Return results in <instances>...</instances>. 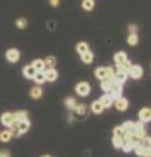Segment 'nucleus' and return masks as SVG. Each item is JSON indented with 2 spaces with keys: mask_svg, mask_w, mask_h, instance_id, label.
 <instances>
[{
  "mask_svg": "<svg viewBox=\"0 0 151 157\" xmlns=\"http://www.w3.org/2000/svg\"><path fill=\"white\" fill-rule=\"evenodd\" d=\"M43 157H50V156H43Z\"/></svg>",
  "mask_w": 151,
  "mask_h": 157,
  "instance_id": "nucleus-40",
  "label": "nucleus"
},
{
  "mask_svg": "<svg viewBox=\"0 0 151 157\" xmlns=\"http://www.w3.org/2000/svg\"><path fill=\"white\" fill-rule=\"evenodd\" d=\"M33 80H34L37 84H43V82L46 81V77H45V72H37L36 76L33 77Z\"/></svg>",
  "mask_w": 151,
  "mask_h": 157,
  "instance_id": "nucleus-27",
  "label": "nucleus"
},
{
  "mask_svg": "<svg viewBox=\"0 0 151 157\" xmlns=\"http://www.w3.org/2000/svg\"><path fill=\"white\" fill-rule=\"evenodd\" d=\"M147 134V131H146V127L143 124V122H137V123H134V136H137L138 139H142V137L146 136Z\"/></svg>",
  "mask_w": 151,
  "mask_h": 157,
  "instance_id": "nucleus-2",
  "label": "nucleus"
},
{
  "mask_svg": "<svg viewBox=\"0 0 151 157\" xmlns=\"http://www.w3.org/2000/svg\"><path fill=\"white\" fill-rule=\"evenodd\" d=\"M122 127V130H124V134H129V135H134V123L133 122H125V123L121 126Z\"/></svg>",
  "mask_w": 151,
  "mask_h": 157,
  "instance_id": "nucleus-15",
  "label": "nucleus"
},
{
  "mask_svg": "<svg viewBox=\"0 0 151 157\" xmlns=\"http://www.w3.org/2000/svg\"><path fill=\"white\" fill-rule=\"evenodd\" d=\"M43 72H45L46 81H50V82H53V81H55L57 78H58V72H57L55 68H49L47 71H43Z\"/></svg>",
  "mask_w": 151,
  "mask_h": 157,
  "instance_id": "nucleus-8",
  "label": "nucleus"
},
{
  "mask_svg": "<svg viewBox=\"0 0 151 157\" xmlns=\"http://www.w3.org/2000/svg\"><path fill=\"white\" fill-rule=\"evenodd\" d=\"M0 121H2V123L6 127H11L12 124L16 123L13 113H4V114L2 115V118H0Z\"/></svg>",
  "mask_w": 151,
  "mask_h": 157,
  "instance_id": "nucleus-3",
  "label": "nucleus"
},
{
  "mask_svg": "<svg viewBox=\"0 0 151 157\" xmlns=\"http://www.w3.org/2000/svg\"><path fill=\"white\" fill-rule=\"evenodd\" d=\"M81 7H83V9H85V11H92L95 7V0H83Z\"/></svg>",
  "mask_w": 151,
  "mask_h": 157,
  "instance_id": "nucleus-26",
  "label": "nucleus"
},
{
  "mask_svg": "<svg viewBox=\"0 0 151 157\" xmlns=\"http://www.w3.org/2000/svg\"><path fill=\"white\" fill-rule=\"evenodd\" d=\"M0 157H11V153H9V151L3 149L0 151Z\"/></svg>",
  "mask_w": 151,
  "mask_h": 157,
  "instance_id": "nucleus-36",
  "label": "nucleus"
},
{
  "mask_svg": "<svg viewBox=\"0 0 151 157\" xmlns=\"http://www.w3.org/2000/svg\"><path fill=\"white\" fill-rule=\"evenodd\" d=\"M26 25H28V21L25 18H17L16 20V26L18 28V29H25L26 28Z\"/></svg>",
  "mask_w": 151,
  "mask_h": 157,
  "instance_id": "nucleus-32",
  "label": "nucleus"
},
{
  "mask_svg": "<svg viewBox=\"0 0 151 157\" xmlns=\"http://www.w3.org/2000/svg\"><path fill=\"white\" fill-rule=\"evenodd\" d=\"M32 66L34 67V70L37 72H43V71H45V68H46L45 63H43V60H41V59H36V60H33Z\"/></svg>",
  "mask_w": 151,
  "mask_h": 157,
  "instance_id": "nucleus-18",
  "label": "nucleus"
},
{
  "mask_svg": "<svg viewBox=\"0 0 151 157\" xmlns=\"http://www.w3.org/2000/svg\"><path fill=\"white\" fill-rule=\"evenodd\" d=\"M99 101H100V104L103 105L104 109H105V107H110L112 105H113V98H112L110 94H104Z\"/></svg>",
  "mask_w": 151,
  "mask_h": 157,
  "instance_id": "nucleus-13",
  "label": "nucleus"
},
{
  "mask_svg": "<svg viewBox=\"0 0 151 157\" xmlns=\"http://www.w3.org/2000/svg\"><path fill=\"white\" fill-rule=\"evenodd\" d=\"M6 56L11 63H16V62H18V59H20V51L16 50V48H9L6 54Z\"/></svg>",
  "mask_w": 151,
  "mask_h": 157,
  "instance_id": "nucleus-5",
  "label": "nucleus"
},
{
  "mask_svg": "<svg viewBox=\"0 0 151 157\" xmlns=\"http://www.w3.org/2000/svg\"><path fill=\"white\" fill-rule=\"evenodd\" d=\"M128 75H130L133 78H141V77H142V75H143V70H142V67H141V66L134 64V66H131L129 68Z\"/></svg>",
  "mask_w": 151,
  "mask_h": 157,
  "instance_id": "nucleus-4",
  "label": "nucleus"
},
{
  "mask_svg": "<svg viewBox=\"0 0 151 157\" xmlns=\"http://www.w3.org/2000/svg\"><path fill=\"white\" fill-rule=\"evenodd\" d=\"M91 110L93 111L95 114H101L104 110V107L100 104V101H95V102H92V105H91Z\"/></svg>",
  "mask_w": 151,
  "mask_h": 157,
  "instance_id": "nucleus-19",
  "label": "nucleus"
},
{
  "mask_svg": "<svg viewBox=\"0 0 151 157\" xmlns=\"http://www.w3.org/2000/svg\"><path fill=\"white\" fill-rule=\"evenodd\" d=\"M95 76L99 78L100 81L103 80V78H105L106 77V67H99V68H96Z\"/></svg>",
  "mask_w": 151,
  "mask_h": 157,
  "instance_id": "nucleus-20",
  "label": "nucleus"
},
{
  "mask_svg": "<svg viewBox=\"0 0 151 157\" xmlns=\"http://www.w3.org/2000/svg\"><path fill=\"white\" fill-rule=\"evenodd\" d=\"M150 114H151V109H150Z\"/></svg>",
  "mask_w": 151,
  "mask_h": 157,
  "instance_id": "nucleus-41",
  "label": "nucleus"
},
{
  "mask_svg": "<svg viewBox=\"0 0 151 157\" xmlns=\"http://www.w3.org/2000/svg\"><path fill=\"white\" fill-rule=\"evenodd\" d=\"M128 80V73H122V72H116L114 77H113V82L118 85H122Z\"/></svg>",
  "mask_w": 151,
  "mask_h": 157,
  "instance_id": "nucleus-7",
  "label": "nucleus"
},
{
  "mask_svg": "<svg viewBox=\"0 0 151 157\" xmlns=\"http://www.w3.org/2000/svg\"><path fill=\"white\" fill-rule=\"evenodd\" d=\"M30 96L32 98H34V100H38L41 96H42V88L40 86H34V88H32V90H30Z\"/></svg>",
  "mask_w": 151,
  "mask_h": 157,
  "instance_id": "nucleus-25",
  "label": "nucleus"
},
{
  "mask_svg": "<svg viewBox=\"0 0 151 157\" xmlns=\"http://www.w3.org/2000/svg\"><path fill=\"white\" fill-rule=\"evenodd\" d=\"M128 106H129V101L126 100V98L121 97V98H118V100H116V109L117 110L125 111L126 109H128Z\"/></svg>",
  "mask_w": 151,
  "mask_h": 157,
  "instance_id": "nucleus-9",
  "label": "nucleus"
},
{
  "mask_svg": "<svg viewBox=\"0 0 151 157\" xmlns=\"http://www.w3.org/2000/svg\"><path fill=\"white\" fill-rule=\"evenodd\" d=\"M16 124H17V127H18V130H20L21 134L26 132L29 128H30V122L28 121V118H26V119L20 121V122H16Z\"/></svg>",
  "mask_w": 151,
  "mask_h": 157,
  "instance_id": "nucleus-12",
  "label": "nucleus"
},
{
  "mask_svg": "<svg viewBox=\"0 0 151 157\" xmlns=\"http://www.w3.org/2000/svg\"><path fill=\"white\" fill-rule=\"evenodd\" d=\"M13 115H14V121L16 122H20L22 119H26L28 118V113L26 111H24V110H18L16 113H13Z\"/></svg>",
  "mask_w": 151,
  "mask_h": 157,
  "instance_id": "nucleus-23",
  "label": "nucleus"
},
{
  "mask_svg": "<svg viewBox=\"0 0 151 157\" xmlns=\"http://www.w3.org/2000/svg\"><path fill=\"white\" fill-rule=\"evenodd\" d=\"M126 60H128V55H126V52H124V51H120L114 55L116 64H122V63H125Z\"/></svg>",
  "mask_w": 151,
  "mask_h": 157,
  "instance_id": "nucleus-16",
  "label": "nucleus"
},
{
  "mask_svg": "<svg viewBox=\"0 0 151 157\" xmlns=\"http://www.w3.org/2000/svg\"><path fill=\"white\" fill-rule=\"evenodd\" d=\"M149 157H151V147L149 148Z\"/></svg>",
  "mask_w": 151,
  "mask_h": 157,
  "instance_id": "nucleus-39",
  "label": "nucleus"
},
{
  "mask_svg": "<svg viewBox=\"0 0 151 157\" xmlns=\"http://www.w3.org/2000/svg\"><path fill=\"white\" fill-rule=\"evenodd\" d=\"M36 73H37V71L34 70V67H33L32 64L30 66H25L22 68V75L25 76L26 78H33L36 76Z\"/></svg>",
  "mask_w": 151,
  "mask_h": 157,
  "instance_id": "nucleus-10",
  "label": "nucleus"
},
{
  "mask_svg": "<svg viewBox=\"0 0 151 157\" xmlns=\"http://www.w3.org/2000/svg\"><path fill=\"white\" fill-rule=\"evenodd\" d=\"M109 94L112 96L113 100H118V98H121L122 97V85H118V84H114L113 82V86H112Z\"/></svg>",
  "mask_w": 151,
  "mask_h": 157,
  "instance_id": "nucleus-6",
  "label": "nucleus"
},
{
  "mask_svg": "<svg viewBox=\"0 0 151 157\" xmlns=\"http://www.w3.org/2000/svg\"><path fill=\"white\" fill-rule=\"evenodd\" d=\"M65 105H66L67 107H69V110H74V109H75V106H76L77 104H76L75 98L70 97V98H66V101H65Z\"/></svg>",
  "mask_w": 151,
  "mask_h": 157,
  "instance_id": "nucleus-30",
  "label": "nucleus"
},
{
  "mask_svg": "<svg viewBox=\"0 0 151 157\" xmlns=\"http://www.w3.org/2000/svg\"><path fill=\"white\" fill-rule=\"evenodd\" d=\"M81 60L85 63V64H91L93 62V54H92L89 50L85 51L84 54H81Z\"/></svg>",
  "mask_w": 151,
  "mask_h": 157,
  "instance_id": "nucleus-22",
  "label": "nucleus"
},
{
  "mask_svg": "<svg viewBox=\"0 0 151 157\" xmlns=\"http://www.w3.org/2000/svg\"><path fill=\"white\" fill-rule=\"evenodd\" d=\"M50 4L53 7H57L58 4H59V0H50Z\"/></svg>",
  "mask_w": 151,
  "mask_h": 157,
  "instance_id": "nucleus-38",
  "label": "nucleus"
},
{
  "mask_svg": "<svg viewBox=\"0 0 151 157\" xmlns=\"http://www.w3.org/2000/svg\"><path fill=\"white\" fill-rule=\"evenodd\" d=\"M129 33L130 34H137V26H135V25H130L129 26Z\"/></svg>",
  "mask_w": 151,
  "mask_h": 157,
  "instance_id": "nucleus-37",
  "label": "nucleus"
},
{
  "mask_svg": "<svg viewBox=\"0 0 151 157\" xmlns=\"http://www.w3.org/2000/svg\"><path fill=\"white\" fill-rule=\"evenodd\" d=\"M75 90H76V93H77L79 96H81V97H87V96L89 94V92H91V86H89L88 82L81 81V82H79V84H76Z\"/></svg>",
  "mask_w": 151,
  "mask_h": 157,
  "instance_id": "nucleus-1",
  "label": "nucleus"
},
{
  "mask_svg": "<svg viewBox=\"0 0 151 157\" xmlns=\"http://www.w3.org/2000/svg\"><path fill=\"white\" fill-rule=\"evenodd\" d=\"M139 144L143 145V147H147V148H150V147H151V137H150V136L142 137V139L139 140Z\"/></svg>",
  "mask_w": 151,
  "mask_h": 157,
  "instance_id": "nucleus-33",
  "label": "nucleus"
},
{
  "mask_svg": "<svg viewBox=\"0 0 151 157\" xmlns=\"http://www.w3.org/2000/svg\"><path fill=\"white\" fill-rule=\"evenodd\" d=\"M11 137H12V134L9 130H4L0 132V141H2V143H8V141L11 140Z\"/></svg>",
  "mask_w": 151,
  "mask_h": 157,
  "instance_id": "nucleus-21",
  "label": "nucleus"
},
{
  "mask_svg": "<svg viewBox=\"0 0 151 157\" xmlns=\"http://www.w3.org/2000/svg\"><path fill=\"white\" fill-rule=\"evenodd\" d=\"M43 63H45V66H47V68H54L57 64V59L54 56H47L43 60Z\"/></svg>",
  "mask_w": 151,
  "mask_h": 157,
  "instance_id": "nucleus-28",
  "label": "nucleus"
},
{
  "mask_svg": "<svg viewBox=\"0 0 151 157\" xmlns=\"http://www.w3.org/2000/svg\"><path fill=\"white\" fill-rule=\"evenodd\" d=\"M124 143H125V140H124V137H120V136H113V145H114V148L117 149H121L124 147Z\"/></svg>",
  "mask_w": 151,
  "mask_h": 157,
  "instance_id": "nucleus-24",
  "label": "nucleus"
},
{
  "mask_svg": "<svg viewBox=\"0 0 151 157\" xmlns=\"http://www.w3.org/2000/svg\"><path fill=\"white\" fill-rule=\"evenodd\" d=\"M128 43L130 46H135V45H137V43H138V36H137V34H129Z\"/></svg>",
  "mask_w": 151,
  "mask_h": 157,
  "instance_id": "nucleus-31",
  "label": "nucleus"
},
{
  "mask_svg": "<svg viewBox=\"0 0 151 157\" xmlns=\"http://www.w3.org/2000/svg\"><path fill=\"white\" fill-rule=\"evenodd\" d=\"M74 110H75L76 114L80 117V115H83V114L85 113V106H84V105H76Z\"/></svg>",
  "mask_w": 151,
  "mask_h": 157,
  "instance_id": "nucleus-34",
  "label": "nucleus"
},
{
  "mask_svg": "<svg viewBox=\"0 0 151 157\" xmlns=\"http://www.w3.org/2000/svg\"><path fill=\"white\" fill-rule=\"evenodd\" d=\"M113 136H120V137H122V136H124V130H122V127H121V126L116 127V128L113 130Z\"/></svg>",
  "mask_w": 151,
  "mask_h": 157,
  "instance_id": "nucleus-35",
  "label": "nucleus"
},
{
  "mask_svg": "<svg viewBox=\"0 0 151 157\" xmlns=\"http://www.w3.org/2000/svg\"><path fill=\"white\" fill-rule=\"evenodd\" d=\"M88 50H89L88 45H87L85 42H80V43H77V45H76V51L79 52L80 55H81V54H84L85 51H88Z\"/></svg>",
  "mask_w": 151,
  "mask_h": 157,
  "instance_id": "nucleus-29",
  "label": "nucleus"
},
{
  "mask_svg": "<svg viewBox=\"0 0 151 157\" xmlns=\"http://www.w3.org/2000/svg\"><path fill=\"white\" fill-rule=\"evenodd\" d=\"M139 121L143 122V123H147V122L151 121L150 109H147V107H143V109L139 111Z\"/></svg>",
  "mask_w": 151,
  "mask_h": 157,
  "instance_id": "nucleus-11",
  "label": "nucleus"
},
{
  "mask_svg": "<svg viewBox=\"0 0 151 157\" xmlns=\"http://www.w3.org/2000/svg\"><path fill=\"white\" fill-rule=\"evenodd\" d=\"M112 86H113V81H112L110 78L105 77V78L101 80V89H103L104 92H110Z\"/></svg>",
  "mask_w": 151,
  "mask_h": 157,
  "instance_id": "nucleus-17",
  "label": "nucleus"
},
{
  "mask_svg": "<svg viewBox=\"0 0 151 157\" xmlns=\"http://www.w3.org/2000/svg\"><path fill=\"white\" fill-rule=\"evenodd\" d=\"M134 149H135V153H137V156H139V157H149V148H147V147H143V145L138 144Z\"/></svg>",
  "mask_w": 151,
  "mask_h": 157,
  "instance_id": "nucleus-14",
  "label": "nucleus"
}]
</instances>
